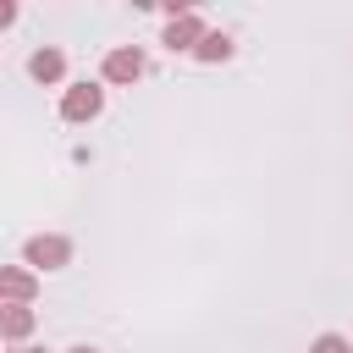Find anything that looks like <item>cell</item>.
I'll list each match as a JSON object with an SVG mask.
<instances>
[{
    "instance_id": "cell-1",
    "label": "cell",
    "mask_w": 353,
    "mask_h": 353,
    "mask_svg": "<svg viewBox=\"0 0 353 353\" xmlns=\"http://www.w3.org/2000/svg\"><path fill=\"white\" fill-rule=\"evenodd\" d=\"M22 265L39 276V270H66L72 265V237H61V232H39V237H28L22 243Z\"/></svg>"
},
{
    "instance_id": "cell-2",
    "label": "cell",
    "mask_w": 353,
    "mask_h": 353,
    "mask_svg": "<svg viewBox=\"0 0 353 353\" xmlns=\"http://www.w3.org/2000/svg\"><path fill=\"white\" fill-rule=\"evenodd\" d=\"M99 110H105V88H99V83H72V88L61 94V121H77V127H83V121H94Z\"/></svg>"
},
{
    "instance_id": "cell-3",
    "label": "cell",
    "mask_w": 353,
    "mask_h": 353,
    "mask_svg": "<svg viewBox=\"0 0 353 353\" xmlns=\"http://www.w3.org/2000/svg\"><path fill=\"white\" fill-rule=\"evenodd\" d=\"M99 77H105V83H138V77H143V50H138V44H116V50H105Z\"/></svg>"
},
{
    "instance_id": "cell-4",
    "label": "cell",
    "mask_w": 353,
    "mask_h": 353,
    "mask_svg": "<svg viewBox=\"0 0 353 353\" xmlns=\"http://www.w3.org/2000/svg\"><path fill=\"white\" fill-rule=\"evenodd\" d=\"M39 298V276L28 265H0V303H28L33 309Z\"/></svg>"
},
{
    "instance_id": "cell-5",
    "label": "cell",
    "mask_w": 353,
    "mask_h": 353,
    "mask_svg": "<svg viewBox=\"0 0 353 353\" xmlns=\"http://www.w3.org/2000/svg\"><path fill=\"white\" fill-rule=\"evenodd\" d=\"M204 33H210V28H204V22H199V17L188 11V17H171V22H165V33H160V44H165L171 55H176V50H188V55H193Z\"/></svg>"
},
{
    "instance_id": "cell-6",
    "label": "cell",
    "mask_w": 353,
    "mask_h": 353,
    "mask_svg": "<svg viewBox=\"0 0 353 353\" xmlns=\"http://www.w3.org/2000/svg\"><path fill=\"white\" fill-rule=\"evenodd\" d=\"M33 325H39V314H33L28 303H0V342L22 347V342L33 336Z\"/></svg>"
},
{
    "instance_id": "cell-7",
    "label": "cell",
    "mask_w": 353,
    "mask_h": 353,
    "mask_svg": "<svg viewBox=\"0 0 353 353\" xmlns=\"http://www.w3.org/2000/svg\"><path fill=\"white\" fill-rule=\"evenodd\" d=\"M28 77H33V83H61V77H66V55H61L55 44L33 50V55H28Z\"/></svg>"
},
{
    "instance_id": "cell-8",
    "label": "cell",
    "mask_w": 353,
    "mask_h": 353,
    "mask_svg": "<svg viewBox=\"0 0 353 353\" xmlns=\"http://www.w3.org/2000/svg\"><path fill=\"white\" fill-rule=\"evenodd\" d=\"M232 33H221V28H210L204 39H199V50H193V61H204V66H215V61H232Z\"/></svg>"
},
{
    "instance_id": "cell-9",
    "label": "cell",
    "mask_w": 353,
    "mask_h": 353,
    "mask_svg": "<svg viewBox=\"0 0 353 353\" xmlns=\"http://www.w3.org/2000/svg\"><path fill=\"white\" fill-rule=\"evenodd\" d=\"M309 353H353V342H347L342 331H320V336L309 342Z\"/></svg>"
},
{
    "instance_id": "cell-10",
    "label": "cell",
    "mask_w": 353,
    "mask_h": 353,
    "mask_svg": "<svg viewBox=\"0 0 353 353\" xmlns=\"http://www.w3.org/2000/svg\"><path fill=\"white\" fill-rule=\"evenodd\" d=\"M11 22H17V6H11V0H0V28H11Z\"/></svg>"
},
{
    "instance_id": "cell-11",
    "label": "cell",
    "mask_w": 353,
    "mask_h": 353,
    "mask_svg": "<svg viewBox=\"0 0 353 353\" xmlns=\"http://www.w3.org/2000/svg\"><path fill=\"white\" fill-rule=\"evenodd\" d=\"M11 353H44V347H33V342H22V347H11Z\"/></svg>"
},
{
    "instance_id": "cell-12",
    "label": "cell",
    "mask_w": 353,
    "mask_h": 353,
    "mask_svg": "<svg viewBox=\"0 0 353 353\" xmlns=\"http://www.w3.org/2000/svg\"><path fill=\"white\" fill-rule=\"evenodd\" d=\"M66 353H99V347H88V342H77V347H66Z\"/></svg>"
}]
</instances>
